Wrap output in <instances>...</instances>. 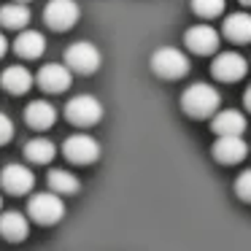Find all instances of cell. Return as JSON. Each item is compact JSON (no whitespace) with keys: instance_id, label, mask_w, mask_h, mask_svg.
Segmentation results:
<instances>
[{"instance_id":"11","label":"cell","mask_w":251,"mask_h":251,"mask_svg":"<svg viewBox=\"0 0 251 251\" xmlns=\"http://www.w3.org/2000/svg\"><path fill=\"white\" fill-rule=\"evenodd\" d=\"M38 87L44 92H51V95H60L71 87V68L68 65H60V62H49L38 71Z\"/></svg>"},{"instance_id":"19","label":"cell","mask_w":251,"mask_h":251,"mask_svg":"<svg viewBox=\"0 0 251 251\" xmlns=\"http://www.w3.org/2000/svg\"><path fill=\"white\" fill-rule=\"evenodd\" d=\"M30 22V8L25 3H6V6L0 8V25L8 30H22L25 25Z\"/></svg>"},{"instance_id":"12","label":"cell","mask_w":251,"mask_h":251,"mask_svg":"<svg viewBox=\"0 0 251 251\" xmlns=\"http://www.w3.org/2000/svg\"><path fill=\"white\" fill-rule=\"evenodd\" d=\"M249 154V146L240 135H219L213 143V157L222 165H235Z\"/></svg>"},{"instance_id":"5","label":"cell","mask_w":251,"mask_h":251,"mask_svg":"<svg viewBox=\"0 0 251 251\" xmlns=\"http://www.w3.org/2000/svg\"><path fill=\"white\" fill-rule=\"evenodd\" d=\"M65 116H68L71 125L89 127V125H98V122L103 119V105H100V100L92 98V95H76L73 100H68Z\"/></svg>"},{"instance_id":"25","label":"cell","mask_w":251,"mask_h":251,"mask_svg":"<svg viewBox=\"0 0 251 251\" xmlns=\"http://www.w3.org/2000/svg\"><path fill=\"white\" fill-rule=\"evenodd\" d=\"M6 49H8V44H6V38H3V33H0V57L6 54Z\"/></svg>"},{"instance_id":"13","label":"cell","mask_w":251,"mask_h":251,"mask_svg":"<svg viewBox=\"0 0 251 251\" xmlns=\"http://www.w3.org/2000/svg\"><path fill=\"white\" fill-rule=\"evenodd\" d=\"M25 122H27L33 130H49L57 122V111L51 103L46 100H33V103L25 108Z\"/></svg>"},{"instance_id":"29","label":"cell","mask_w":251,"mask_h":251,"mask_svg":"<svg viewBox=\"0 0 251 251\" xmlns=\"http://www.w3.org/2000/svg\"><path fill=\"white\" fill-rule=\"evenodd\" d=\"M0 208H3V197H0Z\"/></svg>"},{"instance_id":"4","label":"cell","mask_w":251,"mask_h":251,"mask_svg":"<svg viewBox=\"0 0 251 251\" xmlns=\"http://www.w3.org/2000/svg\"><path fill=\"white\" fill-rule=\"evenodd\" d=\"M27 211L38 224H57L65 216V202L57 192H38V195L30 197Z\"/></svg>"},{"instance_id":"20","label":"cell","mask_w":251,"mask_h":251,"mask_svg":"<svg viewBox=\"0 0 251 251\" xmlns=\"http://www.w3.org/2000/svg\"><path fill=\"white\" fill-rule=\"evenodd\" d=\"M54 154H57L54 143L46 141V138H33V141H27V146H25V157H27L30 162H35V165L51 162Z\"/></svg>"},{"instance_id":"22","label":"cell","mask_w":251,"mask_h":251,"mask_svg":"<svg viewBox=\"0 0 251 251\" xmlns=\"http://www.w3.org/2000/svg\"><path fill=\"white\" fill-rule=\"evenodd\" d=\"M192 11L202 19L219 17L224 11V0H192Z\"/></svg>"},{"instance_id":"15","label":"cell","mask_w":251,"mask_h":251,"mask_svg":"<svg viewBox=\"0 0 251 251\" xmlns=\"http://www.w3.org/2000/svg\"><path fill=\"white\" fill-rule=\"evenodd\" d=\"M211 127H213L216 135H240V132L246 130V116L235 108H224L213 116Z\"/></svg>"},{"instance_id":"3","label":"cell","mask_w":251,"mask_h":251,"mask_svg":"<svg viewBox=\"0 0 251 251\" xmlns=\"http://www.w3.org/2000/svg\"><path fill=\"white\" fill-rule=\"evenodd\" d=\"M100 62H103V57H100L98 46L89 44V41H76V44H71L65 49V65L73 73L89 76V73H95L100 68Z\"/></svg>"},{"instance_id":"2","label":"cell","mask_w":251,"mask_h":251,"mask_svg":"<svg viewBox=\"0 0 251 251\" xmlns=\"http://www.w3.org/2000/svg\"><path fill=\"white\" fill-rule=\"evenodd\" d=\"M151 71L162 78H181L189 73V57L176 46H162L151 54Z\"/></svg>"},{"instance_id":"18","label":"cell","mask_w":251,"mask_h":251,"mask_svg":"<svg viewBox=\"0 0 251 251\" xmlns=\"http://www.w3.org/2000/svg\"><path fill=\"white\" fill-rule=\"evenodd\" d=\"M224 35L235 44H249L251 41V14H229L224 19Z\"/></svg>"},{"instance_id":"7","label":"cell","mask_w":251,"mask_h":251,"mask_svg":"<svg viewBox=\"0 0 251 251\" xmlns=\"http://www.w3.org/2000/svg\"><path fill=\"white\" fill-rule=\"evenodd\" d=\"M62 154H65V159L73 165H89L100 157V143L95 141V138L78 132V135H71L62 143Z\"/></svg>"},{"instance_id":"8","label":"cell","mask_w":251,"mask_h":251,"mask_svg":"<svg viewBox=\"0 0 251 251\" xmlns=\"http://www.w3.org/2000/svg\"><path fill=\"white\" fill-rule=\"evenodd\" d=\"M246 60L238 54V51H222V54H216V60H213L211 65V73L213 78H219V81H240V78L246 76Z\"/></svg>"},{"instance_id":"17","label":"cell","mask_w":251,"mask_h":251,"mask_svg":"<svg viewBox=\"0 0 251 251\" xmlns=\"http://www.w3.org/2000/svg\"><path fill=\"white\" fill-rule=\"evenodd\" d=\"M27 216L19 211H8V213H0V235L6 240H25L27 238Z\"/></svg>"},{"instance_id":"28","label":"cell","mask_w":251,"mask_h":251,"mask_svg":"<svg viewBox=\"0 0 251 251\" xmlns=\"http://www.w3.org/2000/svg\"><path fill=\"white\" fill-rule=\"evenodd\" d=\"M17 3H30V0H17Z\"/></svg>"},{"instance_id":"23","label":"cell","mask_w":251,"mask_h":251,"mask_svg":"<svg viewBox=\"0 0 251 251\" xmlns=\"http://www.w3.org/2000/svg\"><path fill=\"white\" fill-rule=\"evenodd\" d=\"M235 192H238L240 200L251 202V170H243V173L235 178Z\"/></svg>"},{"instance_id":"1","label":"cell","mask_w":251,"mask_h":251,"mask_svg":"<svg viewBox=\"0 0 251 251\" xmlns=\"http://www.w3.org/2000/svg\"><path fill=\"white\" fill-rule=\"evenodd\" d=\"M219 92L211 87V84H192L184 95H181V108L186 111L195 119H205V116H213L219 111Z\"/></svg>"},{"instance_id":"27","label":"cell","mask_w":251,"mask_h":251,"mask_svg":"<svg viewBox=\"0 0 251 251\" xmlns=\"http://www.w3.org/2000/svg\"><path fill=\"white\" fill-rule=\"evenodd\" d=\"M240 3H243V6H251V0H240Z\"/></svg>"},{"instance_id":"21","label":"cell","mask_w":251,"mask_h":251,"mask_svg":"<svg viewBox=\"0 0 251 251\" xmlns=\"http://www.w3.org/2000/svg\"><path fill=\"white\" fill-rule=\"evenodd\" d=\"M46 181H49L51 192H57V195H76V192H78V186H81V184H78V178H76V176H73V173H68V170H60V168H57V170H51V173H49V178H46Z\"/></svg>"},{"instance_id":"24","label":"cell","mask_w":251,"mask_h":251,"mask_svg":"<svg viewBox=\"0 0 251 251\" xmlns=\"http://www.w3.org/2000/svg\"><path fill=\"white\" fill-rule=\"evenodd\" d=\"M11 138H14V122L8 119L6 114H0V146L8 143Z\"/></svg>"},{"instance_id":"26","label":"cell","mask_w":251,"mask_h":251,"mask_svg":"<svg viewBox=\"0 0 251 251\" xmlns=\"http://www.w3.org/2000/svg\"><path fill=\"white\" fill-rule=\"evenodd\" d=\"M243 100H246V108H249V111H251V87H249V89H246V95H243Z\"/></svg>"},{"instance_id":"10","label":"cell","mask_w":251,"mask_h":251,"mask_svg":"<svg viewBox=\"0 0 251 251\" xmlns=\"http://www.w3.org/2000/svg\"><path fill=\"white\" fill-rule=\"evenodd\" d=\"M184 44L189 51L195 54H213L219 49V33L211 27V25H195V27L186 30Z\"/></svg>"},{"instance_id":"9","label":"cell","mask_w":251,"mask_h":251,"mask_svg":"<svg viewBox=\"0 0 251 251\" xmlns=\"http://www.w3.org/2000/svg\"><path fill=\"white\" fill-rule=\"evenodd\" d=\"M0 186L8 195H27L35 186V176L25 165H6V168L0 170Z\"/></svg>"},{"instance_id":"6","label":"cell","mask_w":251,"mask_h":251,"mask_svg":"<svg viewBox=\"0 0 251 251\" xmlns=\"http://www.w3.org/2000/svg\"><path fill=\"white\" fill-rule=\"evenodd\" d=\"M78 17H81V8L76 0H49L44 6V22L57 33L71 30L78 22Z\"/></svg>"},{"instance_id":"16","label":"cell","mask_w":251,"mask_h":251,"mask_svg":"<svg viewBox=\"0 0 251 251\" xmlns=\"http://www.w3.org/2000/svg\"><path fill=\"white\" fill-rule=\"evenodd\" d=\"M0 84H3V89L11 95H25L30 87H33V76H30L27 68L22 65H11L3 71V76H0Z\"/></svg>"},{"instance_id":"14","label":"cell","mask_w":251,"mask_h":251,"mask_svg":"<svg viewBox=\"0 0 251 251\" xmlns=\"http://www.w3.org/2000/svg\"><path fill=\"white\" fill-rule=\"evenodd\" d=\"M14 51H17L19 57H27V60L41 57L46 51L44 33H38V30H22V33L17 35V41H14Z\"/></svg>"}]
</instances>
